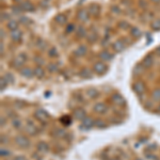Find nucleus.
Wrapping results in <instances>:
<instances>
[{"mask_svg": "<svg viewBox=\"0 0 160 160\" xmlns=\"http://www.w3.org/2000/svg\"><path fill=\"white\" fill-rule=\"evenodd\" d=\"M86 53H88V47L86 45H79L74 51L75 55H77V57H83L86 55Z\"/></svg>", "mask_w": 160, "mask_h": 160, "instance_id": "6ab92c4d", "label": "nucleus"}, {"mask_svg": "<svg viewBox=\"0 0 160 160\" xmlns=\"http://www.w3.org/2000/svg\"><path fill=\"white\" fill-rule=\"evenodd\" d=\"M130 35L135 39H140L142 36V31L141 29H139L138 27H133L130 28Z\"/></svg>", "mask_w": 160, "mask_h": 160, "instance_id": "bb28decb", "label": "nucleus"}, {"mask_svg": "<svg viewBox=\"0 0 160 160\" xmlns=\"http://www.w3.org/2000/svg\"><path fill=\"white\" fill-rule=\"evenodd\" d=\"M34 76L37 78V79H43L45 77V71L42 66H36L34 68Z\"/></svg>", "mask_w": 160, "mask_h": 160, "instance_id": "5701e85b", "label": "nucleus"}, {"mask_svg": "<svg viewBox=\"0 0 160 160\" xmlns=\"http://www.w3.org/2000/svg\"><path fill=\"white\" fill-rule=\"evenodd\" d=\"M86 35V28L83 27V26H79V27L76 29V36L78 39H82Z\"/></svg>", "mask_w": 160, "mask_h": 160, "instance_id": "cd10ccee", "label": "nucleus"}, {"mask_svg": "<svg viewBox=\"0 0 160 160\" xmlns=\"http://www.w3.org/2000/svg\"><path fill=\"white\" fill-rule=\"evenodd\" d=\"M133 90L135 94L142 95L146 91V86H145V83L143 81H135L133 84Z\"/></svg>", "mask_w": 160, "mask_h": 160, "instance_id": "39448f33", "label": "nucleus"}, {"mask_svg": "<svg viewBox=\"0 0 160 160\" xmlns=\"http://www.w3.org/2000/svg\"><path fill=\"white\" fill-rule=\"evenodd\" d=\"M93 110H94L95 113L104 114L107 112L108 106L106 105L105 102H97V104H95V106H94V108H93Z\"/></svg>", "mask_w": 160, "mask_h": 160, "instance_id": "9d476101", "label": "nucleus"}, {"mask_svg": "<svg viewBox=\"0 0 160 160\" xmlns=\"http://www.w3.org/2000/svg\"><path fill=\"white\" fill-rule=\"evenodd\" d=\"M153 64H154V58H153V55H146V57L143 59V61H142V66H144L145 68L152 67Z\"/></svg>", "mask_w": 160, "mask_h": 160, "instance_id": "f3484780", "label": "nucleus"}, {"mask_svg": "<svg viewBox=\"0 0 160 160\" xmlns=\"http://www.w3.org/2000/svg\"><path fill=\"white\" fill-rule=\"evenodd\" d=\"M65 135H66V131L64 129H62V128H58V129L53 130V135L55 138H64Z\"/></svg>", "mask_w": 160, "mask_h": 160, "instance_id": "7c9ffc66", "label": "nucleus"}, {"mask_svg": "<svg viewBox=\"0 0 160 160\" xmlns=\"http://www.w3.org/2000/svg\"><path fill=\"white\" fill-rule=\"evenodd\" d=\"M12 126H13V128H15V129H19L20 127H22V120L19 119V117H17V116H14L12 119Z\"/></svg>", "mask_w": 160, "mask_h": 160, "instance_id": "c756f323", "label": "nucleus"}, {"mask_svg": "<svg viewBox=\"0 0 160 160\" xmlns=\"http://www.w3.org/2000/svg\"><path fill=\"white\" fill-rule=\"evenodd\" d=\"M3 51H4V44L1 41V43H0V53H1V55H3Z\"/></svg>", "mask_w": 160, "mask_h": 160, "instance_id": "3c124183", "label": "nucleus"}, {"mask_svg": "<svg viewBox=\"0 0 160 160\" xmlns=\"http://www.w3.org/2000/svg\"><path fill=\"white\" fill-rule=\"evenodd\" d=\"M26 61H27V55L26 53H19L14 58L12 62V66L14 68H22V66L25 65Z\"/></svg>", "mask_w": 160, "mask_h": 160, "instance_id": "f257e3e1", "label": "nucleus"}, {"mask_svg": "<svg viewBox=\"0 0 160 160\" xmlns=\"http://www.w3.org/2000/svg\"><path fill=\"white\" fill-rule=\"evenodd\" d=\"M20 75L24 76L25 78L30 79V78L34 77V69L30 67H22L20 68Z\"/></svg>", "mask_w": 160, "mask_h": 160, "instance_id": "dca6fc26", "label": "nucleus"}, {"mask_svg": "<svg viewBox=\"0 0 160 160\" xmlns=\"http://www.w3.org/2000/svg\"><path fill=\"white\" fill-rule=\"evenodd\" d=\"M9 155H10V151L8 149V148H6V147L0 148V156H1L2 158L9 157Z\"/></svg>", "mask_w": 160, "mask_h": 160, "instance_id": "ea45409f", "label": "nucleus"}, {"mask_svg": "<svg viewBox=\"0 0 160 160\" xmlns=\"http://www.w3.org/2000/svg\"><path fill=\"white\" fill-rule=\"evenodd\" d=\"M79 76L82 79H89V78L92 77V71L90 69V68H82L79 73Z\"/></svg>", "mask_w": 160, "mask_h": 160, "instance_id": "b1692460", "label": "nucleus"}, {"mask_svg": "<svg viewBox=\"0 0 160 160\" xmlns=\"http://www.w3.org/2000/svg\"><path fill=\"white\" fill-rule=\"evenodd\" d=\"M8 84H9V82H8L6 78L2 76V77L0 78V90H1V91H4V90L6 89Z\"/></svg>", "mask_w": 160, "mask_h": 160, "instance_id": "c9c22d12", "label": "nucleus"}, {"mask_svg": "<svg viewBox=\"0 0 160 160\" xmlns=\"http://www.w3.org/2000/svg\"><path fill=\"white\" fill-rule=\"evenodd\" d=\"M0 34H1V41L4 39V36H6V33H4V30H3V28H1L0 29Z\"/></svg>", "mask_w": 160, "mask_h": 160, "instance_id": "603ef678", "label": "nucleus"}, {"mask_svg": "<svg viewBox=\"0 0 160 160\" xmlns=\"http://www.w3.org/2000/svg\"><path fill=\"white\" fill-rule=\"evenodd\" d=\"M151 1L154 3H160V0H151Z\"/></svg>", "mask_w": 160, "mask_h": 160, "instance_id": "6e6d98bb", "label": "nucleus"}, {"mask_svg": "<svg viewBox=\"0 0 160 160\" xmlns=\"http://www.w3.org/2000/svg\"><path fill=\"white\" fill-rule=\"evenodd\" d=\"M55 22L58 24V25H64L66 24V16L63 14V13H59L58 15H55Z\"/></svg>", "mask_w": 160, "mask_h": 160, "instance_id": "a878e982", "label": "nucleus"}, {"mask_svg": "<svg viewBox=\"0 0 160 160\" xmlns=\"http://www.w3.org/2000/svg\"><path fill=\"white\" fill-rule=\"evenodd\" d=\"M95 126L97 127V128H105V127L107 126V124H106V122H104L102 120H96Z\"/></svg>", "mask_w": 160, "mask_h": 160, "instance_id": "37998d69", "label": "nucleus"}, {"mask_svg": "<svg viewBox=\"0 0 160 160\" xmlns=\"http://www.w3.org/2000/svg\"><path fill=\"white\" fill-rule=\"evenodd\" d=\"M89 13L90 15L93 16V17H97L99 15V12H100V6L97 4V3H92L91 6H89Z\"/></svg>", "mask_w": 160, "mask_h": 160, "instance_id": "2eb2a0df", "label": "nucleus"}, {"mask_svg": "<svg viewBox=\"0 0 160 160\" xmlns=\"http://www.w3.org/2000/svg\"><path fill=\"white\" fill-rule=\"evenodd\" d=\"M130 27L129 22H127V20H121L120 22H119V28L120 29H124V30H126V29H128V28Z\"/></svg>", "mask_w": 160, "mask_h": 160, "instance_id": "58836bf2", "label": "nucleus"}, {"mask_svg": "<svg viewBox=\"0 0 160 160\" xmlns=\"http://www.w3.org/2000/svg\"><path fill=\"white\" fill-rule=\"evenodd\" d=\"M36 149L37 152H40V153H47V152L49 151V145L47 144L46 142H44V141H41L37 143L36 145Z\"/></svg>", "mask_w": 160, "mask_h": 160, "instance_id": "412c9836", "label": "nucleus"}, {"mask_svg": "<svg viewBox=\"0 0 160 160\" xmlns=\"http://www.w3.org/2000/svg\"><path fill=\"white\" fill-rule=\"evenodd\" d=\"M143 6V8H146V6H147V4H146V3H145V1H143V0H142V1H140V6Z\"/></svg>", "mask_w": 160, "mask_h": 160, "instance_id": "864d4df0", "label": "nucleus"}, {"mask_svg": "<svg viewBox=\"0 0 160 160\" xmlns=\"http://www.w3.org/2000/svg\"><path fill=\"white\" fill-rule=\"evenodd\" d=\"M18 26H19V22H17L15 19H9V20H8V24H6V27H8V29H9L10 31L17 30V29H18Z\"/></svg>", "mask_w": 160, "mask_h": 160, "instance_id": "4be33fe9", "label": "nucleus"}, {"mask_svg": "<svg viewBox=\"0 0 160 160\" xmlns=\"http://www.w3.org/2000/svg\"><path fill=\"white\" fill-rule=\"evenodd\" d=\"M111 12L115 15H119V14H121V9L117 6H111Z\"/></svg>", "mask_w": 160, "mask_h": 160, "instance_id": "a18cd8bd", "label": "nucleus"}, {"mask_svg": "<svg viewBox=\"0 0 160 160\" xmlns=\"http://www.w3.org/2000/svg\"><path fill=\"white\" fill-rule=\"evenodd\" d=\"M34 116L39 122L41 123H45L48 119H49V114L47 113V111H45L44 109H37L35 112H34Z\"/></svg>", "mask_w": 160, "mask_h": 160, "instance_id": "20e7f679", "label": "nucleus"}, {"mask_svg": "<svg viewBox=\"0 0 160 160\" xmlns=\"http://www.w3.org/2000/svg\"><path fill=\"white\" fill-rule=\"evenodd\" d=\"M73 116L78 121H82L86 116V112L83 108L78 107L76 109H74V111H73Z\"/></svg>", "mask_w": 160, "mask_h": 160, "instance_id": "0eeeda50", "label": "nucleus"}, {"mask_svg": "<svg viewBox=\"0 0 160 160\" xmlns=\"http://www.w3.org/2000/svg\"><path fill=\"white\" fill-rule=\"evenodd\" d=\"M156 55H157L158 57H160V46H158L157 48H156Z\"/></svg>", "mask_w": 160, "mask_h": 160, "instance_id": "5fc2aeb1", "label": "nucleus"}, {"mask_svg": "<svg viewBox=\"0 0 160 160\" xmlns=\"http://www.w3.org/2000/svg\"><path fill=\"white\" fill-rule=\"evenodd\" d=\"M3 77L6 78V81L9 82V84H11V83H14V80H15V78H14V76H13L12 73H6Z\"/></svg>", "mask_w": 160, "mask_h": 160, "instance_id": "e433bc0d", "label": "nucleus"}, {"mask_svg": "<svg viewBox=\"0 0 160 160\" xmlns=\"http://www.w3.org/2000/svg\"><path fill=\"white\" fill-rule=\"evenodd\" d=\"M74 30H75L74 24H68V25L66 26V28H65V32H66V33H72Z\"/></svg>", "mask_w": 160, "mask_h": 160, "instance_id": "c03bdc74", "label": "nucleus"}, {"mask_svg": "<svg viewBox=\"0 0 160 160\" xmlns=\"http://www.w3.org/2000/svg\"><path fill=\"white\" fill-rule=\"evenodd\" d=\"M15 143L20 148H28L30 146V140L24 135H19L15 137Z\"/></svg>", "mask_w": 160, "mask_h": 160, "instance_id": "f03ea898", "label": "nucleus"}, {"mask_svg": "<svg viewBox=\"0 0 160 160\" xmlns=\"http://www.w3.org/2000/svg\"><path fill=\"white\" fill-rule=\"evenodd\" d=\"M11 10H12V12L14 13V14H19V13L24 12L22 9V6H20V4H15V6H12Z\"/></svg>", "mask_w": 160, "mask_h": 160, "instance_id": "4c0bfd02", "label": "nucleus"}, {"mask_svg": "<svg viewBox=\"0 0 160 160\" xmlns=\"http://www.w3.org/2000/svg\"><path fill=\"white\" fill-rule=\"evenodd\" d=\"M13 160H28L25 156H22V155H18V156H15Z\"/></svg>", "mask_w": 160, "mask_h": 160, "instance_id": "09e8293b", "label": "nucleus"}, {"mask_svg": "<svg viewBox=\"0 0 160 160\" xmlns=\"http://www.w3.org/2000/svg\"><path fill=\"white\" fill-rule=\"evenodd\" d=\"M77 18L81 22H86L90 18V13L86 10H79L77 13Z\"/></svg>", "mask_w": 160, "mask_h": 160, "instance_id": "4468645a", "label": "nucleus"}, {"mask_svg": "<svg viewBox=\"0 0 160 160\" xmlns=\"http://www.w3.org/2000/svg\"><path fill=\"white\" fill-rule=\"evenodd\" d=\"M20 6H22L24 12H34L35 11V6H33V3L31 1H28V0L20 2Z\"/></svg>", "mask_w": 160, "mask_h": 160, "instance_id": "f8f14e48", "label": "nucleus"}, {"mask_svg": "<svg viewBox=\"0 0 160 160\" xmlns=\"http://www.w3.org/2000/svg\"><path fill=\"white\" fill-rule=\"evenodd\" d=\"M99 58L104 62H109L113 59V55L110 51H108V50H104V51H102V53H99Z\"/></svg>", "mask_w": 160, "mask_h": 160, "instance_id": "a211bd4d", "label": "nucleus"}, {"mask_svg": "<svg viewBox=\"0 0 160 160\" xmlns=\"http://www.w3.org/2000/svg\"><path fill=\"white\" fill-rule=\"evenodd\" d=\"M125 46H126V45H125L123 40H117L112 44V49H113L115 53H122V51L125 49Z\"/></svg>", "mask_w": 160, "mask_h": 160, "instance_id": "9b49d317", "label": "nucleus"}, {"mask_svg": "<svg viewBox=\"0 0 160 160\" xmlns=\"http://www.w3.org/2000/svg\"><path fill=\"white\" fill-rule=\"evenodd\" d=\"M0 143L2 145L8 143V138H6V135H1V137H0Z\"/></svg>", "mask_w": 160, "mask_h": 160, "instance_id": "de8ad7c7", "label": "nucleus"}, {"mask_svg": "<svg viewBox=\"0 0 160 160\" xmlns=\"http://www.w3.org/2000/svg\"><path fill=\"white\" fill-rule=\"evenodd\" d=\"M157 111H158V112H160V105L158 106V108H157Z\"/></svg>", "mask_w": 160, "mask_h": 160, "instance_id": "13d9d810", "label": "nucleus"}, {"mask_svg": "<svg viewBox=\"0 0 160 160\" xmlns=\"http://www.w3.org/2000/svg\"><path fill=\"white\" fill-rule=\"evenodd\" d=\"M6 120L4 119V117H3V116L0 117V126H1V127L4 126V125H6Z\"/></svg>", "mask_w": 160, "mask_h": 160, "instance_id": "8fccbe9b", "label": "nucleus"}, {"mask_svg": "<svg viewBox=\"0 0 160 160\" xmlns=\"http://www.w3.org/2000/svg\"><path fill=\"white\" fill-rule=\"evenodd\" d=\"M8 19H9V15L6 12H1V22H4V20H8Z\"/></svg>", "mask_w": 160, "mask_h": 160, "instance_id": "49530a36", "label": "nucleus"}, {"mask_svg": "<svg viewBox=\"0 0 160 160\" xmlns=\"http://www.w3.org/2000/svg\"><path fill=\"white\" fill-rule=\"evenodd\" d=\"M93 126H95V120H93V117L91 116H86L81 121V126H80V128L82 127L83 129H90V128H92Z\"/></svg>", "mask_w": 160, "mask_h": 160, "instance_id": "423d86ee", "label": "nucleus"}, {"mask_svg": "<svg viewBox=\"0 0 160 160\" xmlns=\"http://www.w3.org/2000/svg\"><path fill=\"white\" fill-rule=\"evenodd\" d=\"M137 160H141V159H137Z\"/></svg>", "mask_w": 160, "mask_h": 160, "instance_id": "052dcab7", "label": "nucleus"}, {"mask_svg": "<svg viewBox=\"0 0 160 160\" xmlns=\"http://www.w3.org/2000/svg\"><path fill=\"white\" fill-rule=\"evenodd\" d=\"M36 47L39 48L40 50H45L47 49V43H46V41L43 40V39H37L36 40Z\"/></svg>", "mask_w": 160, "mask_h": 160, "instance_id": "c85d7f7f", "label": "nucleus"}, {"mask_svg": "<svg viewBox=\"0 0 160 160\" xmlns=\"http://www.w3.org/2000/svg\"><path fill=\"white\" fill-rule=\"evenodd\" d=\"M34 62H35L39 66H42V65L45 64V60H44V58H42L41 55H36V57L34 58Z\"/></svg>", "mask_w": 160, "mask_h": 160, "instance_id": "a19ab883", "label": "nucleus"}, {"mask_svg": "<svg viewBox=\"0 0 160 160\" xmlns=\"http://www.w3.org/2000/svg\"><path fill=\"white\" fill-rule=\"evenodd\" d=\"M86 95L91 99H96L99 96V91L95 88H90L86 90Z\"/></svg>", "mask_w": 160, "mask_h": 160, "instance_id": "aec40b11", "label": "nucleus"}, {"mask_svg": "<svg viewBox=\"0 0 160 160\" xmlns=\"http://www.w3.org/2000/svg\"><path fill=\"white\" fill-rule=\"evenodd\" d=\"M59 69V65L55 62H51V63H48L47 64V71L49 72V73H55V72H58Z\"/></svg>", "mask_w": 160, "mask_h": 160, "instance_id": "2f4dec72", "label": "nucleus"}, {"mask_svg": "<svg viewBox=\"0 0 160 160\" xmlns=\"http://www.w3.org/2000/svg\"><path fill=\"white\" fill-rule=\"evenodd\" d=\"M10 37H11V40H12L13 42L18 43V42H20L22 39V32L19 30V29H17V30H13V31H11V33H10Z\"/></svg>", "mask_w": 160, "mask_h": 160, "instance_id": "ddd939ff", "label": "nucleus"}, {"mask_svg": "<svg viewBox=\"0 0 160 160\" xmlns=\"http://www.w3.org/2000/svg\"><path fill=\"white\" fill-rule=\"evenodd\" d=\"M48 55H49L50 58H57L58 57V50L55 47H50L49 49H48Z\"/></svg>", "mask_w": 160, "mask_h": 160, "instance_id": "f704fd0d", "label": "nucleus"}, {"mask_svg": "<svg viewBox=\"0 0 160 160\" xmlns=\"http://www.w3.org/2000/svg\"><path fill=\"white\" fill-rule=\"evenodd\" d=\"M152 98L154 99L155 102H160V88L155 89L152 93Z\"/></svg>", "mask_w": 160, "mask_h": 160, "instance_id": "72a5a7b5", "label": "nucleus"}, {"mask_svg": "<svg viewBox=\"0 0 160 160\" xmlns=\"http://www.w3.org/2000/svg\"><path fill=\"white\" fill-rule=\"evenodd\" d=\"M151 28L154 31H159L160 30V18L154 19V20L151 22Z\"/></svg>", "mask_w": 160, "mask_h": 160, "instance_id": "473e14b6", "label": "nucleus"}, {"mask_svg": "<svg viewBox=\"0 0 160 160\" xmlns=\"http://www.w3.org/2000/svg\"><path fill=\"white\" fill-rule=\"evenodd\" d=\"M93 72L97 75H104L107 72V65L104 61H97L93 64Z\"/></svg>", "mask_w": 160, "mask_h": 160, "instance_id": "7ed1b4c3", "label": "nucleus"}, {"mask_svg": "<svg viewBox=\"0 0 160 160\" xmlns=\"http://www.w3.org/2000/svg\"><path fill=\"white\" fill-rule=\"evenodd\" d=\"M25 130H26V133H27L29 135H31V137H34V135H36L37 133H39V129H37V127L35 126L32 122H29V123L26 125Z\"/></svg>", "mask_w": 160, "mask_h": 160, "instance_id": "6e6552de", "label": "nucleus"}, {"mask_svg": "<svg viewBox=\"0 0 160 160\" xmlns=\"http://www.w3.org/2000/svg\"><path fill=\"white\" fill-rule=\"evenodd\" d=\"M19 24L22 25H29L30 24V18H28L27 16H20L19 17Z\"/></svg>", "mask_w": 160, "mask_h": 160, "instance_id": "79ce46f5", "label": "nucleus"}, {"mask_svg": "<svg viewBox=\"0 0 160 160\" xmlns=\"http://www.w3.org/2000/svg\"><path fill=\"white\" fill-rule=\"evenodd\" d=\"M97 40H98V34L96 33L95 31H91V32L86 35V41H88L90 44H94Z\"/></svg>", "mask_w": 160, "mask_h": 160, "instance_id": "393cba45", "label": "nucleus"}, {"mask_svg": "<svg viewBox=\"0 0 160 160\" xmlns=\"http://www.w3.org/2000/svg\"><path fill=\"white\" fill-rule=\"evenodd\" d=\"M110 160H120L119 158H116V157H114V158H112V159H110Z\"/></svg>", "mask_w": 160, "mask_h": 160, "instance_id": "4d7b16f0", "label": "nucleus"}, {"mask_svg": "<svg viewBox=\"0 0 160 160\" xmlns=\"http://www.w3.org/2000/svg\"><path fill=\"white\" fill-rule=\"evenodd\" d=\"M15 1H19V0H15Z\"/></svg>", "mask_w": 160, "mask_h": 160, "instance_id": "bf43d9fd", "label": "nucleus"}, {"mask_svg": "<svg viewBox=\"0 0 160 160\" xmlns=\"http://www.w3.org/2000/svg\"><path fill=\"white\" fill-rule=\"evenodd\" d=\"M47 1H49V0H47Z\"/></svg>", "mask_w": 160, "mask_h": 160, "instance_id": "680f3d73", "label": "nucleus"}, {"mask_svg": "<svg viewBox=\"0 0 160 160\" xmlns=\"http://www.w3.org/2000/svg\"><path fill=\"white\" fill-rule=\"evenodd\" d=\"M111 100L115 106H119V107H123L125 105V98L121 94H113L112 97H111Z\"/></svg>", "mask_w": 160, "mask_h": 160, "instance_id": "1a4fd4ad", "label": "nucleus"}]
</instances>
